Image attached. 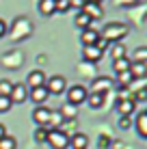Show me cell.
<instances>
[{"instance_id":"6da1fadb","label":"cell","mask_w":147,"mask_h":149,"mask_svg":"<svg viewBox=\"0 0 147 149\" xmlns=\"http://www.w3.org/2000/svg\"><path fill=\"white\" fill-rule=\"evenodd\" d=\"M9 33V39L11 41H24V39H28L30 35H33V22H30L28 17H24V15H20V17H15L13 19V24H11V28L7 30Z\"/></svg>"},{"instance_id":"7a4b0ae2","label":"cell","mask_w":147,"mask_h":149,"mask_svg":"<svg viewBox=\"0 0 147 149\" xmlns=\"http://www.w3.org/2000/svg\"><path fill=\"white\" fill-rule=\"evenodd\" d=\"M130 33V26L125 22H108L102 28L100 37L106 39L108 43H121V39H125V35Z\"/></svg>"},{"instance_id":"3957f363","label":"cell","mask_w":147,"mask_h":149,"mask_svg":"<svg viewBox=\"0 0 147 149\" xmlns=\"http://www.w3.org/2000/svg\"><path fill=\"white\" fill-rule=\"evenodd\" d=\"M65 95H67V104H72V106L78 108L80 104L87 102L89 91H87V86H82V84H74V86H69V89L65 91Z\"/></svg>"},{"instance_id":"277c9868","label":"cell","mask_w":147,"mask_h":149,"mask_svg":"<svg viewBox=\"0 0 147 149\" xmlns=\"http://www.w3.org/2000/svg\"><path fill=\"white\" fill-rule=\"evenodd\" d=\"M45 143L52 149H67L69 147V134L65 130H50Z\"/></svg>"},{"instance_id":"5b68a950","label":"cell","mask_w":147,"mask_h":149,"mask_svg":"<svg viewBox=\"0 0 147 149\" xmlns=\"http://www.w3.org/2000/svg\"><path fill=\"white\" fill-rule=\"evenodd\" d=\"M89 93H100V95H106L108 91H113V78L108 76H95L93 82H91V89H87Z\"/></svg>"},{"instance_id":"8992f818","label":"cell","mask_w":147,"mask_h":149,"mask_svg":"<svg viewBox=\"0 0 147 149\" xmlns=\"http://www.w3.org/2000/svg\"><path fill=\"white\" fill-rule=\"evenodd\" d=\"M45 89H48L50 95H61L67 91V80L63 76H52L50 80H45Z\"/></svg>"},{"instance_id":"52a82bcc","label":"cell","mask_w":147,"mask_h":149,"mask_svg":"<svg viewBox=\"0 0 147 149\" xmlns=\"http://www.w3.org/2000/svg\"><path fill=\"white\" fill-rule=\"evenodd\" d=\"M9 100H11V104H22V102L28 100V89L24 82H13V89L11 93H9Z\"/></svg>"},{"instance_id":"ba28073f","label":"cell","mask_w":147,"mask_h":149,"mask_svg":"<svg viewBox=\"0 0 147 149\" xmlns=\"http://www.w3.org/2000/svg\"><path fill=\"white\" fill-rule=\"evenodd\" d=\"M104 52H100L95 45H82V58L84 63H91V65H98L100 61H102Z\"/></svg>"},{"instance_id":"9c48e42d","label":"cell","mask_w":147,"mask_h":149,"mask_svg":"<svg viewBox=\"0 0 147 149\" xmlns=\"http://www.w3.org/2000/svg\"><path fill=\"white\" fill-rule=\"evenodd\" d=\"M45 74L41 69H33L28 74V78H26V82L24 84H28V89H37V86H45Z\"/></svg>"},{"instance_id":"30bf717a","label":"cell","mask_w":147,"mask_h":149,"mask_svg":"<svg viewBox=\"0 0 147 149\" xmlns=\"http://www.w3.org/2000/svg\"><path fill=\"white\" fill-rule=\"evenodd\" d=\"M50 112H52V108H45V104L37 106V108L33 110V121L37 123L39 127H45L48 125V119H50Z\"/></svg>"},{"instance_id":"8fae6325","label":"cell","mask_w":147,"mask_h":149,"mask_svg":"<svg viewBox=\"0 0 147 149\" xmlns=\"http://www.w3.org/2000/svg\"><path fill=\"white\" fill-rule=\"evenodd\" d=\"M22 52H17V50H15V52H7L2 56V61H0V63H2V67H9V69H17L20 65H22Z\"/></svg>"},{"instance_id":"7c38bea8","label":"cell","mask_w":147,"mask_h":149,"mask_svg":"<svg viewBox=\"0 0 147 149\" xmlns=\"http://www.w3.org/2000/svg\"><path fill=\"white\" fill-rule=\"evenodd\" d=\"M48 97H50V93H48L45 86H37V89H30L28 91V100H33L37 106H43L45 102H48Z\"/></svg>"},{"instance_id":"4fadbf2b","label":"cell","mask_w":147,"mask_h":149,"mask_svg":"<svg viewBox=\"0 0 147 149\" xmlns=\"http://www.w3.org/2000/svg\"><path fill=\"white\" fill-rule=\"evenodd\" d=\"M117 110L121 117H132L134 110H136V102L130 97V100H119L117 102Z\"/></svg>"},{"instance_id":"5bb4252c","label":"cell","mask_w":147,"mask_h":149,"mask_svg":"<svg viewBox=\"0 0 147 149\" xmlns=\"http://www.w3.org/2000/svg\"><path fill=\"white\" fill-rule=\"evenodd\" d=\"M37 11L43 17H50V15L56 13V0H39L37 2Z\"/></svg>"},{"instance_id":"9a60e30c","label":"cell","mask_w":147,"mask_h":149,"mask_svg":"<svg viewBox=\"0 0 147 149\" xmlns=\"http://www.w3.org/2000/svg\"><path fill=\"white\" fill-rule=\"evenodd\" d=\"M132 125L136 127V132H139L141 138H147V112L141 110L139 115H136V119L132 121Z\"/></svg>"},{"instance_id":"2e32d148","label":"cell","mask_w":147,"mask_h":149,"mask_svg":"<svg viewBox=\"0 0 147 149\" xmlns=\"http://www.w3.org/2000/svg\"><path fill=\"white\" fill-rule=\"evenodd\" d=\"M69 147L72 149H87L89 147V136L82 134V132H76V134L69 136Z\"/></svg>"},{"instance_id":"e0dca14e","label":"cell","mask_w":147,"mask_h":149,"mask_svg":"<svg viewBox=\"0 0 147 149\" xmlns=\"http://www.w3.org/2000/svg\"><path fill=\"white\" fill-rule=\"evenodd\" d=\"M100 39V30H95V26L91 28H84L82 33H80V41H82V45H95V41Z\"/></svg>"},{"instance_id":"ac0fdd59","label":"cell","mask_w":147,"mask_h":149,"mask_svg":"<svg viewBox=\"0 0 147 149\" xmlns=\"http://www.w3.org/2000/svg\"><path fill=\"white\" fill-rule=\"evenodd\" d=\"M82 11L87 13L89 17L93 19V22H95V19H102V17H104V9H102V4H95V2H87V4L82 7Z\"/></svg>"},{"instance_id":"d6986e66","label":"cell","mask_w":147,"mask_h":149,"mask_svg":"<svg viewBox=\"0 0 147 149\" xmlns=\"http://www.w3.org/2000/svg\"><path fill=\"white\" fill-rule=\"evenodd\" d=\"M130 76H132V80H145L147 63H132L130 65Z\"/></svg>"},{"instance_id":"ffe728a7","label":"cell","mask_w":147,"mask_h":149,"mask_svg":"<svg viewBox=\"0 0 147 149\" xmlns=\"http://www.w3.org/2000/svg\"><path fill=\"white\" fill-rule=\"evenodd\" d=\"M74 24H76L80 30H84V28H91V26H93V19H91L84 11H78V13H76V17H74Z\"/></svg>"},{"instance_id":"44dd1931","label":"cell","mask_w":147,"mask_h":149,"mask_svg":"<svg viewBox=\"0 0 147 149\" xmlns=\"http://www.w3.org/2000/svg\"><path fill=\"white\" fill-rule=\"evenodd\" d=\"M63 123H65V119L61 117V112H59V110H52V112H50V119H48V125H45V127H48V130H61V125H63Z\"/></svg>"},{"instance_id":"7402d4cb","label":"cell","mask_w":147,"mask_h":149,"mask_svg":"<svg viewBox=\"0 0 147 149\" xmlns=\"http://www.w3.org/2000/svg\"><path fill=\"white\" fill-rule=\"evenodd\" d=\"M87 102H89V106H91L93 110H98V108H102V106H104L106 95H100V93H89V95H87Z\"/></svg>"},{"instance_id":"603a6c76","label":"cell","mask_w":147,"mask_h":149,"mask_svg":"<svg viewBox=\"0 0 147 149\" xmlns=\"http://www.w3.org/2000/svg\"><path fill=\"white\" fill-rule=\"evenodd\" d=\"M130 56H123V58H117V61H113V71L115 74H121V71H128L130 69Z\"/></svg>"},{"instance_id":"cb8c5ba5","label":"cell","mask_w":147,"mask_h":149,"mask_svg":"<svg viewBox=\"0 0 147 149\" xmlns=\"http://www.w3.org/2000/svg\"><path fill=\"white\" fill-rule=\"evenodd\" d=\"M59 112H61V117H63V119H69V121H74L76 117H78V110H76V106H72V104H65Z\"/></svg>"},{"instance_id":"d4e9b609","label":"cell","mask_w":147,"mask_h":149,"mask_svg":"<svg viewBox=\"0 0 147 149\" xmlns=\"http://www.w3.org/2000/svg\"><path fill=\"white\" fill-rule=\"evenodd\" d=\"M110 54H113V61L128 56V52H125V45H123V43H110Z\"/></svg>"},{"instance_id":"484cf974","label":"cell","mask_w":147,"mask_h":149,"mask_svg":"<svg viewBox=\"0 0 147 149\" xmlns=\"http://www.w3.org/2000/svg\"><path fill=\"white\" fill-rule=\"evenodd\" d=\"M130 63H147V48L145 45H141V48H136L132 52V61Z\"/></svg>"},{"instance_id":"4316f807","label":"cell","mask_w":147,"mask_h":149,"mask_svg":"<svg viewBox=\"0 0 147 149\" xmlns=\"http://www.w3.org/2000/svg\"><path fill=\"white\" fill-rule=\"evenodd\" d=\"M117 84H119V86H128V89H130V84H132V76H130V69H128V71H121V74H117Z\"/></svg>"},{"instance_id":"83f0119b","label":"cell","mask_w":147,"mask_h":149,"mask_svg":"<svg viewBox=\"0 0 147 149\" xmlns=\"http://www.w3.org/2000/svg\"><path fill=\"white\" fill-rule=\"evenodd\" d=\"M0 149H17V141L7 134L4 138H0Z\"/></svg>"},{"instance_id":"f1b7e54d","label":"cell","mask_w":147,"mask_h":149,"mask_svg":"<svg viewBox=\"0 0 147 149\" xmlns=\"http://www.w3.org/2000/svg\"><path fill=\"white\" fill-rule=\"evenodd\" d=\"M11 89H13V82L11 80H0V95L2 97H9V93H11Z\"/></svg>"},{"instance_id":"f546056e","label":"cell","mask_w":147,"mask_h":149,"mask_svg":"<svg viewBox=\"0 0 147 149\" xmlns=\"http://www.w3.org/2000/svg\"><path fill=\"white\" fill-rule=\"evenodd\" d=\"M132 100L136 102V104L145 102V100H147V86H143V89H136L134 93H132Z\"/></svg>"},{"instance_id":"4dcf8cb0","label":"cell","mask_w":147,"mask_h":149,"mask_svg":"<svg viewBox=\"0 0 147 149\" xmlns=\"http://www.w3.org/2000/svg\"><path fill=\"white\" fill-rule=\"evenodd\" d=\"M48 127H37V130H35V141L37 143H45L48 141Z\"/></svg>"},{"instance_id":"1f68e13d","label":"cell","mask_w":147,"mask_h":149,"mask_svg":"<svg viewBox=\"0 0 147 149\" xmlns=\"http://www.w3.org/2000/svg\"><path fill=\"white\" fill-rule=\"evenodd\" d=\"M11 108H13L11 100H9V97H2V95H0V115H2V112H9Z\"/></svg>"},{"instance_id":"d6a6232c","label":"cell","mask_w":147,"mask_h":149,"mask_svg":"<svg viewBox=\"0 0 147 149\" xmlns=\"http://www.w3.org/2000/svg\"><path fill=\"white\" fill-rule=\"evenodd\" d=\"M117 7H136V4L141 2V0H113Z\"/></svg>"},{"instance_id":"836d02e7","label":"cell","mask_w":147,"mask_h":149,"mask_svg":"<svg viewBox=\"0 0 147 149\" xmlns=\"http://www.w3.org/2000/svg\"><path fill=\"white\" fill-rule=\"evenodd\" d=\"M119 127L121 130H130V127H132V117H121L119 119Z\"/></svg>"},{"instance_id":"e575fe53","label":"cell","mask_w":147,"mask_h":149,"mask_svg":"<svg viewBox=\"0 0 147 149\" xmlns=\"http://www.w3.org/2000/svg\"><path fill=\"white\" fill-rule=\"evenodd\" d=\"M95 48H98L100 52H106V50L110 48V43H108V41H106V39H102V37H100L98 41H95Z\"/></svg>"},{"instance_id":"d590c367","label":"cell","mask_w":147,"mask_h":149,"mask_svg":"<svg viewBox=\"0 0 147 149\" xmlns=\"http://www.w3.org/2000/svg\"><path fill=\"white\" fill-rule=\"evenodd\" d=\"M56 11L67 13L69 11V0H56Z\"/></svg>"},{"instance_id":"8d00e7d4","label":"cell","mask_w":147,"mask_h":149,"mask_svg":"<svg viewBox=\"0 0 147 149\" xmlns=\"http://www.w3.org/2000/svg\"><path fill=\"white\" fill-rule=\"evenodd\" d=\"M84 4H87V0H69V9H76V11H82Z\"/></svg>"},{"instance_id":"74e56055","label":"cell","mask_w":147,"mask_h":149,"mask_svg":"<svg viewBox=\"0 0 147 149\" xmlns=\"http://www.w3.org/2000/svg\"><path fill=\"white\" fill-rule=\"evenodd\" d=\"M7 30H9V26H7V22H4L2 17H0V39H2L4 35H7Z\"/></svg>"},{"instance_id":"f35d334b","label":"cell","mask_w":147,"mask_h":149,"mask_svg":"<svg viewBox=\"0 0 147 149\" xmlns=\"http://www.w3.org/2000/svg\"><path fill=\"white\" fill-rule=\"evenodd\" d=\"M7 136V127H4V123H0V138Z\"/></svg>"},{"instance_id":"ab89813d","label":"cell","mask_w":147,"mask_h":149,"mask_svg":"<svg viewBox=\"0 0 147 149\" xmlns=\"http://www.w3.org/2000/svg\"><path fill=\"white\" fill-rule=\"evenodd\" d=\"M87 2H95V4H102L104 0H87Z\"/></svg>"}]
</instances>
